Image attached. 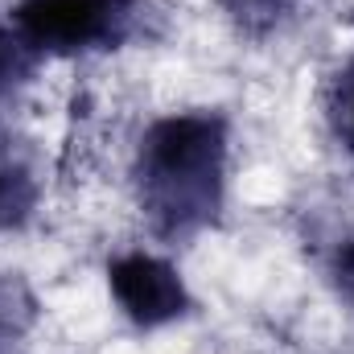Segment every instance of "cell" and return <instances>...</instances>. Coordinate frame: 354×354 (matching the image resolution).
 <instances>
[{
  "mask_svg": "<svg viewBox=\"0 0 354 354\" xmlns=\"http://www.w3.org/2000/svg\"><path fill=\"white\" fill-rule=\"evenodd\" d=\"M227 128L218 115H169L149 128L140 149V181L153 214L185 231L214 214L223 189Z\"/></svg>",
  "mask_w": 354,
  "mask_h": 354,
  "instance_id": "obj_1",
  "label": "cell"
},
{
  "mask_svg": "<svg viewBox=\"0 0 354 354\" xmlns=\"http://www.w3.org/2000/svg\"><path fill=\"white\" fill-rule=\"evenodd\" d=\"M17 29L37 50H87L115 41L132 17V0H17Z\"/></svg>",
  "mask_w": 354,
  "mask_h": 354,
  "instance_id": "obj_2",
  "label": "cell"
},
{
  "mask_svg": "<svg viewBox=\"0 0 354 354\" xmlns=\"http://www.w3.org/2000/svg\"><path fill=\"white\" fill-rule=\"evenodd\" d=\"M107 280H111V297L120 301V309L145 330L181 317L189 305V292H185L177 268L157 260V256H145V252L111 260Z\"/></svg>",
  "mask_w": 354,
  "mask_h": 354,
  "instance_id": "obj_3",
  "label": "cell"
},
{
  "mask_svg": "<svg viewBox=\"0 0 354 354\" xmlns=\"http://www.w3.org/2000/svg\"><path fill=\"white\" fill-rule=\"evenodd\" d=\"M33 202H37V181L29 177L25 161L0 149V231L21 227L33 214Z\"/></svg>",
  "mask_w": 354,
  "mask_h": 354,
  "instance_id": "obj_4",
  "label": "cell"
},
{
  "mask_svg": "<svg viewBox=\"0 0 354 354\" xmlns=\"http://www.w3.org/2000/svg\"><path fill=\"white\" fill-rule=\"evenodd\" d=\"M8 66H12V41H4V37H0V79L8 75Z\"/></svg>",
  "mask_w": 354,
  "mask_h": 354,
  "instance_id": "obj_5",
  "label": "cell"
},
{
  "mask_svg": "<svg viewBox=\"0 0 354 354\" xmlns=\"http://www.w3.org/2000/svg\"><path fill=\"white\" fill-rule=\"evenodd\" d=\"M346 280L354 284V256H346Z\"/></svg>",
  "mask_w": 354,
  "mask_h": 354,
  "instance_id": "obj_6",
  "label": "cell"
},
{
  "mask_svg": "<svg viewBox=\"0 0 354 354\" xmlns=\"http://www.w3.org/2000/svg\"><path fill=\"white\" fill-rule=\"evenodd\" d=\"M351 136H354V103H351Z\"/></svg>",
  "mask_w": 354,
  "mask_h": 354,
  "instance_id": "obj_7",
  "label": "cell"
}]
</instances>
